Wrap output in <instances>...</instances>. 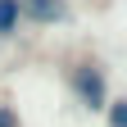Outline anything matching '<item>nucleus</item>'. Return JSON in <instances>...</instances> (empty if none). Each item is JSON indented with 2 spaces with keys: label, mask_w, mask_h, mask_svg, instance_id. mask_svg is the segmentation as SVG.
Instances as JSON below:
<instances>
[{
  "label": "nucleus",
  "mask_w": 127,
  "mask_h": 127,
  "mask_svg": "<svg viewBox=\"0 0 127 127\" xmlns=\"http://www.w3.org/2000/svg\"><path fill=\"white\" fill-rule=\"evenodd\" d=\"M23 23V14H18V0H0V36H14Z\"/></svg>",
  "instance_id": "3"
},
{
  "label": "nucleus",
  "mask_w": 127,
  "mask_h": 127,
  "mask_svg": "<svg viewBox=\"0 0 127 127\" xmlns=\"http://www.w3.org/2000/svg\"><path fill=\"white\" fill-rule=\"evenodd\" d=\"M0 127H18V114H14L9 104H0Z\"/></svg>",
  "instance_id": "5"
},
{
  "label": "nucleus",
  "mask_w": 127,
  "mask_h": 127,
  "mask_svg": "<svg viewBox=\"0 0 127 127\" xmlns=\"http://www.w3.org/2000/svg\"><path fill=\"white\" fill-rule=\"evenodd\" d=\"M18 14L32 23H59V18H68V5L64 0H18Z\"/></svg>",
  "instance_id": "2"
},
{
  "label": "nucleus",
  "mask_w": 127,
  "mask_h": 127,
  "mask_svg": "<svg viewBox=\"0 0 127 127\" xmlns=\"http://www.w3.org/2000/svg\"><path fill=\"white\" fill-rule=\"evenodd\" d=\"M109 127H127V100H109Z\"/></svg>",
  "instance_id": "4"
},
{
  "label": "nucleus",
  "mask_w": 127,
  "mask_h": 127,
  "mask_svg": "<svg viewBox=\"0 0 127 127\" xmlns=\"http://www.w3.org/2000/svg\"><path fill=\"white\" fill-rule=\"evenodd\" d=\"M73 91L86 109H104L109 104V82H104V68L100 64H77L73 68Z\"/></svg>",
  "instance_id": "1"
}]
</instances>
